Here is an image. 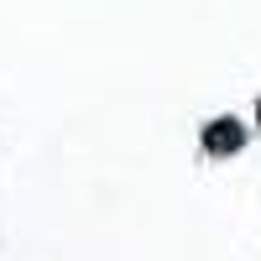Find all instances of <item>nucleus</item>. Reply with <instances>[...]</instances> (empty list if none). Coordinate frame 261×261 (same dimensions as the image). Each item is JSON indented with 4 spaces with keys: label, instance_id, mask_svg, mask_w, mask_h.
I'll use <instances>...</instances> for the list:
<instances>
[{
    "label": "nucleus",
    "instance_id": "nucleus-1",
    "mask_svg": "<svg viewBox=\"0 0 261 261\" xmlns=\"http://www.w3.org/2000/svg\"><path fill=\"white\" fill-rule=\"evenodd\" d=\"M204 141H209V151H235V146H241V125H235V120H220V125L204 130Z\"/></svg>",
    "mask_w": 261,
    "mask_h": 261
}]
</instances>
